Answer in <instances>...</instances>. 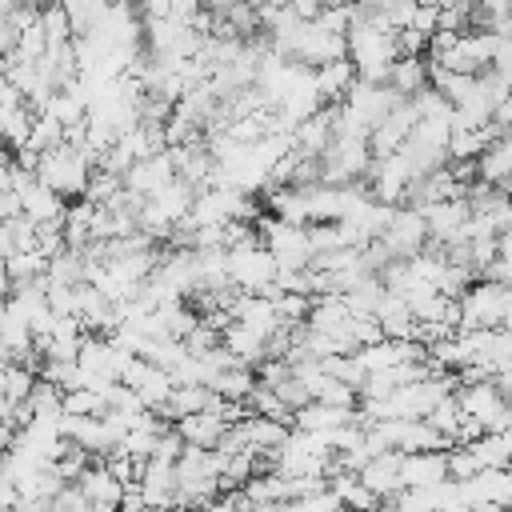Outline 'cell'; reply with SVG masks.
I'll use <instances>...</instances> for the list:
<instances>
[{"label":"cell","mask_w":512,"mask_h":512,"mask_svg":"<svg viewBox=\"0 0 512 512\" xmlns=\"http://www.w3.org/2000/svg\"><path fill=\"white\" fill-rule=\"evenodd\" d=\"M88 176H92V160L80 148H72V144H56V148L40 152V160H36V180H44L64 200L84 196Z\"/></svg>","instance_id":"obj_1"},{"label":"cell","mask_w":512,"mask_h":512,"mask_svg":"<svg viewBox=\"0 0 512 512\" xmlns=\"http://www.w3.org/2000/svg\"><path fill=\"white\" fill-rule=\"evenodd\" d=\"M504 308H508V284L476 276L460 292V328H500Z\"/></svg>","instance_id":"obj_2"},{"label":"cell","mask_w":512,"mask_h":512,"mask_svg":"<svg viewBox=\"0 0 512 512\" xmlns=\"http://www.w3.org/2000/svg\"><path fill=\"white\" fill-rule=\"evenodd\" d=\"M276 276V260L264 244H244V248H228V280L244 292H256L260 284H268Z\"/></svg>","instance_id":"obj_3"},{"label":"cell","mask_w":512,"mask_h":512,"mask_svg":"<svg viewBox=\"0 0 512 512\" xmlns=\"http://www.w3.org/2000/svg\"><path fill=\"white\" fill-rule=\"evenodd\" d=\"M412 128H416V108H412L408 100L392 104V108L372 124V132H368V148H372V156H388V152H396V148L412 136Z\"/></svg>","instance_id":"obj_4"},{"label":"cell","mask_w":512,"mask_h":512,"mask_svg":"<svg viewBox=\"0 0 512 512\" xmlns=\"http://www.w3.org/2000/svg\"><path fill=\"white\" fill-rule=\"evenodd\" d=\"M448 480V460L444 448H424V452H400V484L404 488H432Z\"/></svg>","instance_id":"obj_5"},{"label":"cell","mask_w":512,"mask_h":512,"mask_svg":"<svg viewBox=\"0 0 512 512\" xmlns=\"http://www.w3.org/2000/svg\"><path fill=\"white\" fill-rule=\"evenodd\" d=\"M420 212H424V224H428V240H436V244L456 240V236H460V228H464V220L472 216V208H468V200H464V196L436 200V204H428V208H420Z\"/></svg>","instance_id":"obj_6"},{"label":"cell","mask_w":512,"mask_h":512,"mask_svg":"<svg viewBox=\"0 0 512 512\" xmlns=\"http://www.w3.org/2000/svg\"><path fill=\"white\" fill-rule=\"evenodd\" d=\"M356 476H360V484H368V488L380 496V504H384L396 488H404V484H400V452H396V448H384V452L368 456Z\"/></svg>","instance_id":"obj_7"},{"label":"cell","mask_w":512,"mask_h":512,"mask_svg":"<svg viewBox=\"0 0 512 512\" xmlns=\"http://www.w3.org/2000/svg\"><path fill=\"white\" fill-rule=\"evenodd\" d=\"M172 176H176V168H172V152L164 148V152H156V156L136 160V164L124 172V184H128L132 192H140V196H152V192L164 188Z\"/></svg>","instance_id":"obj_8"},{"label":"cell","mask_w":512,"mask_h":512,"mask_svg":"<svg viewBox=\"0 0 512 512\" xmlns=\"http://www.w3.org/2000/svg\"><path fill=\"white\" fill-rule=\"evenodd\" d=\"M76 484H80V492L88 496L92 508H120V492H124V484L100 464V456L76 476Z\"/></svg>","instance_id":"obj_9"},{"label":"cell","mask_w":512,"mask_h":512,"mask_svg":"<svg viewBox=\"0 0 512 512\" xmlns=\"http://www.w3.org/2000/svg\"><path fill=\"white\" fill-rule=\"evenodd\" d=\"M172 428L184 436V444H200V448H216V440L224 436L228 420L216 412V408H200V412H188L180 420H172Z\"/></svg>","instance_id":"obj_10"},{"label":"cell","mask_w":512,"mask_h":512,"mask_svg":"<svg viewBox=\"0 0 512 512\" xmlns=\"http://www.w3.org/2000/svg\"><path fill=\"white\" fill-rule=\"evenodd\" d=\"M312 80H316V92H320L324 104H328V100H344V92H348L352 80H356V64H352V56L324 60V64L312 68Z\"/></svg>","instance_id":"obj_11"},{"label":"cell","mask_w":512,"mask_h":512,"mask_svg":"<svg viewBox=\"0 0 512 512\" xmlns=\"http://www.w3.org/2000/svg\"><path fill=\"white\" fill-rule=\"evenodd\" d=\"M356 420V408H344V404H324V400H308L292 412V428H308V432H328L336 424H348Z\"/></svg>","instance_id":"obj_12"},{"label":"cell","mask_w":512,"mask_h":512,"mask_svg":"<svg viewBox=\"0 0 512 512\" xmlns=\"http://www.w3.org/2000/svg\"><path fill=\"white\" fill-rule=\"evenodd\" d=\"M220 344H224L240 364H248V368H256V364L264 360V336L252 332V328L240 324V320H232V324L220 332Z\"/></svg>","instance_id":"obj_13"},{"label":"cell","mask_w":512,"mask_h":512,"mask_svg":"<svg viewBox=\"0 0 512 512\" xmlns=\"http://www.w3.org/2000/svg\"><path fill=\"white\" fill-rule=\"evenodd\" d=\"M388 84L400 92V96H412L428 84V56H396L392 68H388Z\"/></svg>","instance_id":"obj_14"},{"label":"cell","mask_w":512,"mask_h":512,"mask_svg":"<svg viewBox=\"0 0 512 512\" xmlns=\"http://www.w3.org/2000/svg\"><path fill=\"white\" fill-rule=\"evenodd\" d=\"M376 320H380L384 336H392V340L412 336V308H408L404 296H396V292H384V300L376 304Z\"/></svg>","instance_id":"obj_15"},{"label":"cell","mask_w":512,"mask_h":512,"mask_svg":"<svg viewBox=\"0 0 512 512\" xmlns=\"http://www.w3.org/2000/svg\"><path fill=\"white\" fill-rule=\"evenodd\" d=\"M212 392H220L224 400H244L252 388H256V368L248 364H232V368H220L212 380H208Z\"/></svg>","instance_id":"obj_16"},{"label":"cell","mask_w":512,"mask_h":512,"mask_svg":"<svg viewBox=\"0 0 512 512\" xmlns=\"http://www.w3.org/2000/svg\"><path fill=\"white\" fill-rule=\"evenodd\" d=\"M40 28H44L48 48L68 44V40L76 36V32H72V20H68V12H64V4H60V0H44V4H40Z\"/></svg>","instance_id":"obj_17"},{"label":"cell","mask_w":512,"mask_h":512,"mask_svg":"<svg viewBox=\"0 0 512 512\" xmlns=\"http://www.w3.org/2000/svg\"><path fill=\"white\" fill-rule=\"evenodd\" d=\"M124 188V176L120 172H112V168H92V176H88V184H84V200H92V204H108L116 192Z\"/></svg>","instance_id":"obj_18"},{"label":"cell","mask_w":512,"mask_h":512,"mask_svg":"<svg viewBox=\"0 0 512 512\" xmlns=\"http://www.w3.org/2000/svg\"><path fill=\"white\" fill-rule=\"evenodd\" d=\"M4 268H8L12 284H16V280H32V276L48 272V256H44L40 248H28V252H8V256H4Z\"/></svg>","instance_id":"obj_19"},{"label":"cell","mask_w":512,"mask_h":512,"mask_svg":"<svg viewBox=\"0 0 512 512\" xmlns=\"http://www.w3.org/2000/svg\"><path fill=\"white\" fill-rule=\"evenodd\" d=\"M272 308H276V316H280V324H304L308 320V312H312V296L308 292H280V296H272Z\"/></svg>","instance_id":"obj_20"},{"label":"cell","mask_w":512,"mask_h":512,"mask_svg":"<svg viewBox=\"0 0 512 512\" xmlns=\"http://www.w3.org/2000/svg\"><path fill=\"white\" fill-rule=\"evenodd\" d=\"M60 392L64 388H56L52 380H44V376H36V384H32V392H28V408H32V416H60L64 408H60Z\"/></svg>","instance_id":"obj_21"},{"label":"cell","mask_w":512,"mask_h":512,"mask_svg":"<svg viewBox=\"0 0 512 512\" xmlns=\"http://www.w3.org/2000/svg\"><path fill=\"white\" fill-rule=\"evenodd\" d=\"M60 408H64V412H76V416H88V412H100L104 400H100L96 388L76 384V388H64V392H60Z\"/></svg>","instance_id":"obj_22"},{"label":"cell","mask_w":512,"mask_h":512,"mask_svg":"<svg viewBox=\"0 0 512 512\" xmlns=\"http://www.w3.org/2000/svg\"><path fill=\"white\" fill-rule=\"evenodd\" d=\"M32 384H36V372L28 368V364H20V360H12L8 368H4V396L16 404V400H28V392H32Z\"/></svg>","instance_id":"obj_23"},{"label":"cell","mask_w":512,"mask_h":512,"mask_svg":"<svg viewBox=\"0 0 512 512\" xmlns=\"http://www.w3.org/2000/svg\"><path fill=\"white\" fill-rule=\"evenodd\" d=\"M444 460H448V480H472L480 472V460L468 444H452L444 448Z\"/></svg>","instance_id":"obj_24"},{"label":"cell","mask_w":512,"mask_h":512,"mask_svg":"<svg viewBox=\"0 0 512 512\" xmlns=\"http://www.w3.org/2000/svg\"><path fill=\"white\" fill-rule=\"evenodd\" d=\"M268 388H272V392L284 400V408H292V412H296L300 404H308V400H312V392L304 388V380H300L296 372H288L284 380H276V384H268Z\"/></svg>","instance_id":"obj_25"},{"label":"cell","mask_w":512,"mask_h":512,"mask_svg":"<svg viewBox=\"0 0 512 512\" xmlns=\"http://www.w3.org/2000/svg\"><path fill=\"white\" fill-rule=\"evenodd\" d=\"M212 344H220V328H212L208 320H196V328L184 336V348L192 352V356H200V352H208Z\"/></svg>","instance_id":"obj_26"},{"label":"cell","mask_w":512,"mask_h":512,"mask_svg":"<svg viewBox=\"0 0 512 512\" xmlns=\"http://www.w3.org/2000/svg\"><path fill=\"white\" fill-rule=\"evenodd\" d=\"M404 28H416V32H424V36H432L436 28H440V4H416L412 8V20L404 24Z\"/></svg>","instance_id":"obj_27"},{"label":"cell","mask_w":512,"mask_h":512,"mask_svg":"<svg viewBox=\"0 0 512 512\" xmlns=\"http://www.w3.org/2000/svg\"><path fill=\"white\" fill-rule=\"evenodd\" d=\"M292 188H308V184H320V156H296V168L288 176Z\"/></svg>","instance_id":"obj_28"},{"label":"cell","mask_w":512,"mask_h":512,"mask_svg":"<svg viewBox=\"0 0 512 512\" xmlns=\"http://www.w3.org/2000/svg\"><path fill=\"white\" fill-rule=\"evenodd\" d=\"M396 44L404 56H424L428 52V36L416 32V28H396Z\"/></svg>","instance_id":"obj_29"},{"label":"cell","mask_w":512,"mask_h":512,"mask_svg":"<svg viewBox=\"0 0 512 512\" xmlns=\"http://www.w3.org/2000/svg\"><path fill=\"white\" fill-rule=\"evenodd\" d=\"M16 44H20V28L4 16V20H0V56H4V52H12Z\"/></svg>","instance_id":"obj_30"},{"label":"cell","mask_w":512,"mask_h":512,"mask_svg":"<svg viewBox=\"0 0 512 512\" xmlns=\"http://www.w3.org/2000/svg\"><path fill=\"white\" fill-rule=\"evenodd\" d=\"M288 8H292V12L300 16V20H316L324 4H320V0H288Z\"/></svg>","instance_id":"obj_31"},{"label":"cell","mask_w":512,"mask_h":512,"mask_svg":"<svg viewBox=\"0 0 512 512\" xmlns=\"http://www.w3.org/2000/svg\"><path fill=\"white\" fill-rule=\"evenodd\" d=\"M492 120H496L504 132H512V92H508V96H504V100L492 108Z\"/></svg>","instance_id":"obj_32"},{"label":"cell","mask_w":512,"mask_h":512,"mask_svg":"<svg viewBox=\"0 0 512 512\" xmlns=\"http://www.w3.org/2000/svg\"><path fill=\"white\" fill-rule=\"evenodd\" d=\"M8 296H12V276H8V268L0 260V300H8Z\"/></svg>","instance_id":"obj_33"},{"label":"cell","mask_w":512,"mask_h":512,"mask_svg":"<svg viewBox=\"0 0 512 512\" xmlns=\"http://www.w3.org/2000/svg\"><path fill=\"white\" fill-rule=\"evenodd\" d=\"M500 328L512 332V300H508V308H504V316H500Z\"/></svg>","instance_id":"obj_34"},{"label":"cell","mask_w":512,"mask_h":512,"mask_svg":"<svg viewBox=\"0 0 512 512\" xmlns=\"http://www.w3.org/2000/svg\"><path fill=\"white\" fill-rule=\"evenodd\" d=\"M8 364H12V348L0 340V368H8Z\"/></svg>","instance_id":"obj_35"}]
</instances>
